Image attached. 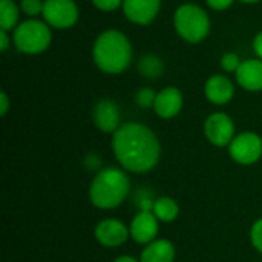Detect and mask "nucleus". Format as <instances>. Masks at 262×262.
<instances>
[{"label": "nucleus", "instance_id": "25", "mask_svg": "<svg viewBox=\"0 0 262 262\" xmlns=\"http://www.w3.org/2000/svg\"><path fill=\"white\" fill-rule=\"evenodd\" d=\"M206 2L215 11H224V9L230 8L233 3V0H206Z\"/></svg>", "mask_w": 262, "mask_h": 262}, {"label": "nucleus", "instance_id": "6", "mask_svg": "<svg viewBox=\"0 0 262 262\" xmlns=\"http://www.w3.org/2000/svg\"><path fill=\"white\" fill-rule=\"evenodd\" d=\"M45 21L57 29H68L78 20V8L74 0H45Z\"/></svg>", "mask_w": 262, "mask_h": 262}, {"label": "nucleus", "instance_id": "8", "mask_svg": "<svg viewBox=\"0 0 262 262\" xmlns=\"http://www.w3.org/2000/svg\"><path fill=\"white\" fill-rule=\"evenodd\" d=\"M204 134H206V138L212 144H215L218 147H223V146H227V144H230L233 141L235 124H233L232 118L227 114L216 112V114H212L206 120Z\"/></svg>", "mask_w": 262, "mask_h": 262}, {"label": "nucleus", "instance_id": "28", "mask_svg": "<svg viewBox=\"0 0 262 262\" xmlns=\"http://www.w3.org/2000/svg\"><path fill=\"white\" fill-rule=\"evenodd\" d=\"M9 48V37L6 31H0V51L5 52Z\"/></svg>", "mask_w": 262, "mask_h": 262}, {"label": "nucleus", "instance_id": "30", "mask_svg": "<svg viewBox=\"0 0 262 262\" xmlns=\"http://www.w3.org/2000/svg\"><path fill=\"white\" fill-rule=\"evenodd\" d=\"M243 3H256V2H261V0H239Z\"/></svg>", "mask_w": 262, "mask_h": 262}, {"label": "nucleus", "instance_id": "3", "mask_svg": "<svg viewBox=\"0 0 262 262\" xmlns=\"http://www.w3.org/2000/svg\"><path fill=\"white\" fill-rule=\"evenodd\" d=\"M130 190L127 175L115 167L98 172L91 184V201L98 209H114L120 206Z\"/></svg>", "mask_w": 262, "mask_h": 262}, {"label": "nucleus", "instance_id": "12", "mask_svg": "<svg viewBox=\"0 0 262 262\" xmlns=\"http://www.w3.org/2000/svg\"><path fill=\"white\" fill-rule=\"evenodd\" d=\"M183 107V94L178 88H164L157 94L154 109L161 118H173Z\"/></svg>", "mask_w": 262, "mask_h": 262}, {"label": "nucleus", "instance_id": "7", "mask_svg": "<svg viewBox=\"0 0 262 262\" xmlns=\"http://www.w3.org/2000/svg\"><path fill=\"white\" fill-rule=\"evenodd\" d=\"M230 157L239 164H253L262 157V140L253 132H244L229 144Z\"/></svg>", "mask_w": 262, "mask_h": 262}, {"label": "nucleus", "instance_id": "14", "mask_svg": "<svg viewBox=\"0 0 262 262\" xmlns=\"http://www.w3.org/2000/svg\"><path fill=\"white\" fill-rule=\"evenodd\" d=\"M204 94L213 104H226L233 98L235 88L226 75H213L206 81Z\"/></svg>", "mask_w": 262, "mask_h": 262}, {"label": "nucleus", "instance_id": "9", "mask_svg": "<svg viewBox=\"0 0 262 262\" xmlns=\"http://www.w3.org/2000/svg\"><path fill=\"white\" fill-rule=\"evenodd\" d=\"M161 0H123V12L135 25H149L160 12Z\"/></svg>", "mask_w": 262, "mask_h": 262}, {"label": "nucleus", "instance_id": "22", "mask_svg": "<svg viewBox=\"0 0 262 262\" xmlns=\"http://www.w3.org/2000/svg\"><path fill=\"white\" fill-rule=\"evenodd\" d=\"M241 63H243V61L239 60V57H238L236 54H233V52H227V54H224L223 58H221V66H223V69L227 71V72H236L238 68L241 66Z\"/></svg>", "mask_w": 262, "mask_h": 262}, {"label": "nucleus", "instance_id": "18", "mask_svg": "<svg viewBox=\"0 0 262 262\" xmlns=\"http://www.w3.org/2000/svg\"><path fill=\"white\" fill-rule=\"evenodd\" d=\"M18 8L12 0H0V31H11L17 28Z\"/></svg>", "mask_w": 262, "mask_h": 262}, {"label": "nucleus", "instance_id": "17", "mask_svg": "<svg viewBox=\"0 0 262 262\" xmlns=\"http://www.w3.org/2000/svg\"><path fill=\"white\" fill-rule=\"evenodd\" d=\"M155 216L160 220V221H164V223H170L173 221L178 213H180V207L178 204L172 200V198H167V196H163V198H158L154 204V210Z\"/></svg>", "mask_w": 262, "mask_h": 262}, {"label": "nucleus", "instance_id": "23", "mask_svg": "<svg viewBox=\"0 0 262 262\" xmlns=\"http://www.w3.org/2000/svg\"><path fill=\"white\" fill-rule=\"evenodd\" d=\"M250 236H252L253 247H255L258 252H261L262 253V220H258V221L253 224Z\"/></svg>", "mask_w": 262, "mask_h": 262}, {"label": "nucleus", "instance_id": "13", "mask_svg": "<svg viewBox=\"0 0 262 262\" xmlns=\"http://www.w3.org/2000/svg\"><path fill=\"white\" fill-rule=\"evenodd\" d=\"M94 123L103 132H115L120 127V111L115 101L100 100L94 107Z\"/></svg>", "mask_w": 262, "mask_h": 262}, {"label": "nucleus", "instance_id": "2", "mask_svg": "<svg viewBox=\"0 0 262 262\" xmlns=\"http://www.w3.org/2000/svg\"><path fill=\"white\" fill-rule=\"evenodd\" d=\"M94 63L104 74H121L132 61V45L129 38L117 29L101 32L92 48Z\"/></svg>", "mask_w": 262, "mask_h": 262}, {"label": "nucleus", "instance_id": "15", "mask_svg": "<svg viewBox=\"0 0 262 262\" xmlns=\"http://www.w3.org/2000/svg\"><path fill=\"white\" fill-rule=\"evenodd\" d=\"M236 81L247 91H262V60L250 58L238 68Z\"/></svg>", "mask_w": 262, "mask_h": 262}, {"label": "nucleus", "instance_id": "27", "mask_svg": "<svg viewBox=\"0 0 262 262\" xmlns=\"http://www.w3.org/2000/svg\"><path fill=\"white\" fill-rule=\"evenodd\" d=\"M253 51L256 52V55L262 60V31L259 34H256V37L253 40Z\"/></svg>", "mask_w": 262, "mask_h": 262}, {"label": "nucleus", "instance_id": "5", "mask_svg": "<svg viewBox=\"0 0 262 262\" xmlns=\"http://www.w3.org/2000/svg\"><path fill=\"white\" fill-rule=\"evenodd\" d=\"M14 45L23 54H40L46 51L52 40L51 28L46 21L26 20L14 29Z\"/></svg>", "mask_w": 262, "mask_h": 262}, {"label": "nucleus", "instance_id": "24", "mask_svg": "<svg viewBox=\"0 0 262 262\" xmlns=\"http://www.w3.org/2000/svg\"><path fill=\"white\" fill-rule=\"evenodd\" d=\"M92 3H94V6L98 8L100 11L109 12V11L118 9V8L121 6L123 0H92Z\"/></svg>", "mask_w": 262, "mask_h": 262}, {"label": "nucleus", "instance_id": "20", "mask_svg": "<svg viewBox=\"0 0 262 262\" xmlns=\"http://www.w3.org/2000/svg\"><path fill=\"white\" fill-rule=\"evenodd\" d=\"M43 5L45 2L41 0H20V8L26 15L35 17L43 12Z\"/></svg>", "mask_w": 262, "mask_h": 262}, {"label": "nucleus", "instance_id": "26", "mask_svg": "<svg viewBox=\"0 0 262 262\" xmlns=\"http://www.w3.org/2000/svg\"><path fill=\"white\" fill-rule=\"evenodd\" d=\"M8 109H9V100H8V95H6L5 92H2V94H0V115H2V117H5V115H6V112H8Z\"/></svg>", "mask_w": 262, "mask_h": 262}, {"label": "nucleus", "instance_id": "19", "mask_svg": "<svg viewBox=\"0 0 262 262\" xmlns=\"http://www.w3.org/2000/svg\"><path fill=\"white\" fill-rule=\"evenodd\" d=\"M138 71L143 77L147 78H158L160 75H163L164 71V64L161 61L160 57L154 55V54H147L143 55L138 61Z\"/></svg>", "mask_w": 262, "mask_h": 262}, {"label": "nucleus", "instance_id": "11", "mask_svg": "<svg viewBox=\"0 0 262 262\" xmlns=\"http://www.w3.org/2000/svg\"><path fill=\"white\" fill-rule=\"evenodd\" d=\"M130 230L118 220H104L95 229V238L106 247H118L126 243Z\"/></svg>", "mask_w": 262, "mask_h": 262}, {"label": "nucleus", "instance_id": "1", "mask_svg": "<svg viewBox=\"0 0 262 262\" xmlns=\"http://www.w3.org/2000/svg\"><path fill=\"white\" fill-rule=\"evenodd\" d=\"M112 147L120 164L135 173L152 170L160 160V141L144 124L124 123L114 132Z\"/></svg>", "mask_w": 262, "mask_h": 262}, {"label": "nucleus", "instance_id": "10", "mask_svg": "<svg viewBox=\"0 0 262 262\" xmlns=\"http://www.w3.org/2000/svg\"><path fill=\"white\" fill-rule=\"evenodd\" d=\"M158 218L150 210L140 212L130 223V236L140 244H150L158 235Z\"/></svg>", "mask_w": 262, "mask_h": 262}, {"label": "nucleus", "instance_id": "16", "mask_svg": "<svg viewBox=\"0 0 262 262\" xmlns=\"http://www.w3.org/2000/svg\"><path fill=\"white\" fill-rule=\"evenodd\" d=\"M175 247L167 239H155L141 253L140 262H173Z\"/></svg>", "mask_w": 262, "mask_h": 262}, {"label": "nucleus", "instance_id": "29", "mask_svg": "<svg viewBox=\"0 0 262 262\" xmlns=\"http://www.w3.org/2000/svg\"><path fill=\"white\" fill-rule=\"evenodd\" d=\"M114 262H138L137 259H134L132 256H120V258H117Z\"/></svg>", "mask_w": 262, "mask_h": 262}, {"label": "nucleus", "instance_id": "21", "mask_svg": "<svg viewBox=\"0 0 262 262\" xmlns=\"http://www.w3.org/2000/svg\"><path fill=\"white\" fill-rule=\"evenodd\" d=\"M155 100H157V94L150 88H143L137 94V103L141 107H150V106H154L155 104Z\"/></svg>", "mask_w": 262, "mask_h": 262}, {"label": "nucleus", "instance_id": "4", "mask_svg": "<svg viewBox=\"0 0 262 262\" xmlns=\"http://www.w3.org/2000/svg\"><path fill=\"white\" fill-rule=\"evenodd\" d=\"M173 23L178 35L189 43H200L210 32V18L207 12L195 3L178 6L173 15Z\"/></svg>", "mask_w": 262, "mask_h": 262}]
</instances>
